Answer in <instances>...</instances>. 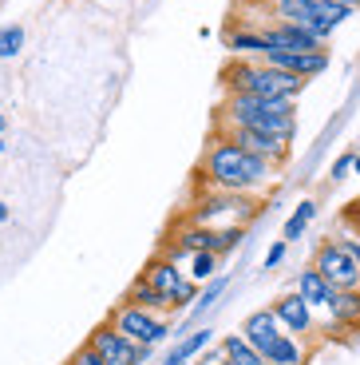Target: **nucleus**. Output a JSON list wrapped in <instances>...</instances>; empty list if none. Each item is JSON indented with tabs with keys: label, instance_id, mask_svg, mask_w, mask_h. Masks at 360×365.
I'll list each match as a JSON object with an SVG mask.
<instances>
[{
	"label": "nucleus",
	"instance_id": "nucleus-1",
	"mask_svg": "<svg viewBox=\"0 0 360 365\" xmlns=\"http://www.w3.org/2000/svg\"><path fill=\"white\" fill-rule=\"evenodd\" d=\"M198 182L206 191H230V195H265L277 182V167L270 159L253 155L245 147L230 143L226 135H214L202 151Z\"/></svg>",
	"mask_w": 360,
	"mask_h": 365
},
{
	"label": "nucleus",
	"instance_id": "nucleus-2",
	"mask_svg": "<svg viewBox=\"0 0 360 365\" xmlns=\"http://www.w3.org/2000/svg\"><path fill=\"white\" fill-rule=\"evenodd\" d=\"M214 123H218V131L222 128H253V131H270V135H281L293 143V135H297V103L293 100H261V96H245V91H226Z\"/></svg>",
	"mask_w": 360,
	"mask_h": 365
},
{
	"label": "nucleus",
	"instance_id": "nucleus-3",
	"mask_svg": "<svg viewBox=\"0 0 360 365\" xmlns=\"http://www.w3.org/2000/svg\"><path fill=\"white\" fill-rule=\"evenodd\" d=\"M222 83L226 91H245V96H261V100H293V103L309 88V80L261 64V60H230L222 68Z\"/></svg>",
	"mask_w": 360,
	"mask_h": 365
},
{
	"label": "nucleus",
	"instance_id": "nucleus-4",
	"mask_svg": "<svg viewBox=\"0 0 360 365\" xmlns=\"http://www.w3.org/2000/svg\"><path fill=\"white\" fill-rule=\"evenodd\" d=\"M238 334L265 357V365H309V357H313V341H301V338H293V334H285V329L277 326L270 306H265V310H253L250 318L242 322Z\"/></svg>",
	"mask_w": 360,
	"mask_h": 365
},
{
	"label": "nucleus",
	"instance_id": "nucleus-5",
	"mask_svg": "<svg viewBox=\"0 0 360 365\" xmlns=\"http://www.w3.org/2000/svg\"><path fill=\"white\" fill-rule=\"evenodd\" d=\"M258 215L253 195H230V191H202L182 215V222L194 227H245Z\"/></svg>",
	"mask_w": 360,
	"mask_h": 365
},
{
	"label": "nucleus",
	"instance_id": "nucleus-6",
	"mask_svg": "<svg viewBox=\"0 0 360 365\" xmlns=\"http://www.w3.org/2000/svg\"><path fill=\"white\" fill-rule=\"evenodd\" d=\"M143 278L171 302V314L174 310H190V306L198 302V294H202V286L182 270V262H174V258H166V255L151 258V262L143 266Z\"/></svg>",
	"mask_w": 360,
	"mask_h": 365
},
{
	"label": "nucleus",
	"instance_id": "nucleus-7",
	"mask_svg": "<svg viewBox=\"0 0 360 365\" xmlns=\"http://www.w3.org/2000/svg\"><path fill=\"white\" fill-rule=\"evenodd\" d=\"M107 322L131 338L135 346H147V349H159L162 341H171V322L154 310H143V306H131V302H119L115 310L107 314Z\"/></svg>",
	"mask_w": 360,
	"mask_h": 365
},
{
	"label": "nucleus",
	"instance_id": "nucleus-8",
	"mask_svg": "<svg viewBox=\"0 0 360 365\" xmlns=\"http://www.w3.org/2000/svg\"><path fill=\"white\" fill-rule=\"evenodd\" d=\"M313 270L321 274L333 290H360V266H356V258L344 250L341 238H324L321 247H317Z\"/></svg>",
	"mask_w": 360,
	"mask_h": 365
},
{
	"label": "nucleus",
	"instance_id": "nucleus-9",
	"mask_svg": "<svg viewBox=\"0 0 360 365\" xmlns=\"http://www.w3.org/2000/svg\"><path fill=\"white\" fill-rule=\"evenodd\" d=\"M88 346L95 349V354L103 357L107 365H151V354L154 349L147 346H135L131 338H123L111 322H103V326H95L88 334Z\"/></svg>",
	"mask_w": 360,
	"mask_h": 365
},
{
	"label": "nucleus",
	"instance_id": "nucleus-10",
	"mask_svg": "<svg viewBox=\"0 0 360 365\" xmlns=\"http://www.w3.org/2000/svg\"><path fill=\"white\" fill-rule=\"evenodd\" d=\"M270 310H273V318H277V326L285 329V334H293V338L313 341V346H317V314L309 310V302L301 298L297 290L281 294Z\"/></svg>",
	"mask_w": 360,
	"mask_h": 365
},
{
	"label": "nucleus",
	"instance_id": "nucleus-11",
	"mask_svg": "<svg viewBox=\"0 0 360 365\" xmlns=\"http://www.w3.org/2000/svg\"><path fill=\"white\" fill-rule=\"evenodd\" d=\"M317 334H329V338L360 334V290H337L329 314L317 318Z\"/></svg>",
	"mask_w": 360,
	"mask_h": 365
},
{
	"label": "nucleus",
	"instance_id": "nucleus-12",
	"mask_svg": "<svg viewBox=\"0 0 360 365\" xmlns=\"http://www.w3.org/2000/svg\"><path fill=\"white\" fill-rule=\"evenodd\" d=\"M218 135H226L230 143H238V147H245V151H253V155H261V159H270L273 167H285L289 163V139H281V135H270V131H253V128H222Z\"/></svg>",
	"mask_w": 360,
	"mask_h": 365
},
{
	"label": "nucleus",
	"instance_id": "nucleus-13",
	"mask_svg": "<svg viewBox=\"0 0 360 365\" xmlns=\"http://www.w3.org/2000/svg\"><path fill=\"white\" fill-rule=\"evenodd\" d=\"M270 12H273V20L309 28V32H313L317 40H324V44L333 36V28L321 20V0H270Z\"/></svg>",
	"mask_w": 360,
	"mask_h": 365
},
{
	"label": "nucleus",
	"instance_id": "nucleus-14",
	"mask_svg": "<svg viewBox=\"0 0 360 365\" xmlns=\"http://www.w3.org/2000/svg\"><path fill=\"white\" fill-rule=\"evenodd\" d=\"M265 44L277 48V52H329L324 40H317L309 28H297V24H285V20H273V24L261 28Z\"/></svg>",
	"mask_w": 360,
	"mask_h": 365
},
{
	"label": "nucleus",
	"instance_id": "nucleus-15",
	"mask_svg": "<svg viewBox=\"0 0 360 365\" xmlns=\"http://www.w3.org/2000/svg\"><path fill=\"white\" fill-rule=\"evenodd\" d=\"M261 64L293 72L301 80H317V76L329 72V52H277V48H270V52L261 56Z\"/></svg>",
	"mask_w": 360,
	"mask_h": 365
},
{
	"label": "nucleus",
	"instance_id": "nucleus-16",
	"mask_svg": "<svg viewBox=\"0 0 360 365\" xmlns=\"http://www.w3.org/2000/svg\"><path fill=\"white\" fill-rule=\"evenodd\" d=\"M297 294L309 302V310H313L317 318H321V314H329V306H333V298H337V290L324 282V278L313 270V266L297 274Z\"/></svg>",
	"mask_w": 360,
	"mask_h": 365
},
{
	"label": "nucleus",
	"instance_id": "nucleus-17",
	"mask_svg": "<svg viewBox=\"0 0 360 365\" xmlns=\"http://www.w3.org/2000/svg\"><path fill=\"white\" fill-rule=\"evenodd\" d=\"M226 48L234 60H261V56L270 52L265 36H261V28H234L230 36H226Z\"/></svg>",
	"mask_w": 360,
	"mask_h": 365
},
{
	"label": "nucleus",
	"instance_id": "nucleus-18",
	"mask_svg": "<svg viewBox=\"0 0 360 365\" xmlns=\"http://www.w3.org/2000/svg\"><path fill=\"white\" fill-rule=\"evenodd\" d=\"M123 302H131V306H143V310H154V314H162V318L171 314V302L162 298V294L154 290L151 282H147L143 274H139L135 282H131V290H127V298H123Z\"/></svg>",
	"mask_w": 360,
	"mask_h": 365
},
{
	"label": "nucleus",
	"instance_id": "nucleus-19",
	"mask_svg": "<svg viewBox=\"0 0 360 365\" xmlns=\"http://www.w3.org/2000/svg\"><path fill=\"white\" fill-rule=\"evenodd\" d=\"M218 349H222L226 365H265V357H261L242 334H226V338L218 341Z\"/></svg>",
	"mask_w": 360,
	"mask_h": 365
},
{
	"label": "nucleus",
	"instance_id": "nucleus-20",
	"mask_svg": "<svg viewBox=\"0 0 360 365\" xmlns=\"http://www.w3.org/2000/svg\"><path fill=\"white\" fill-rule=\"evenodd\" d=\"M317 219V202L313 199H301L297 207H293V215L285 219V227H281V238L285 242H297V238H305V230H309V222Z\"/></svg>",
	"mask_w": 360,
	"mask_h": 365
},
{
	"label": "nucleus",
	"instance_id": "nucleus-21",
	"mask_svg": "<svg viewBox=\"0 0 360 365\" xmlns=\"http://www.w3.org/2000/svg\"><path fill=\"white\" fill-rule=\"evenodd\" d=\"M218 262H222V258L210 255V250H194V255H190L186 262H182V270H186L198 286H206L210 278H218Z\"/></svg>",
	"mask_w": 360,
	"mask_h": 365
},
{
	"label": "nucleus",
	"instance_id": "nucleus-22",
	"mask_svg": "<svg viewBox=\"0 0 360 365\" xmlns=\"http://www.w3.org/2000/svg\"><path fill=\"white\" fill-rule=\"evenodd\" d=\"M226 286H230V274H218V278H210V282L202 286L198 302L190 306V322H194V318H202V314H206L210 306H214V302H218V298H222V294H226Z\"/></svg>",
	"mask_w": 360,
	"mask_h": 365
},
{
	"label": "nucleus",
	"instance_id": "nucleus-23",
	"mask_svg": "<svg viewBox=\"0 0 360 365\" xmlns=\"http://www.w3.org/2000/svg\"><path fill=\"white\" fill-rule=\"evenodd\" d=\"M28 44V32L24 24H4L0 28V60H16Z\"/></svg>",
	"mask_w": 360,
	"mask_h": 365
},
{
	"label": "nucleus",
	"instance_id": "nucleus-24",
	"mask_svg": "<svg viewBox=\"0 0 360 365\" xmlns=\"http://www.w3.org/2000/svg\"><path fill=\"white\" fill-rule=\"evenodd\" d=\"M285 255H289V242H285V238H277V242L265 250V262H261V266H265V270H277V266L285 262Z\"/></svg>",
	"mask_w": 360,
	"mask_h": 365
},
{
	"label": "nucleus",
	"instance_id": "nucleus-25",
	"mask_svg": "<svg viewBox=\"0 0 360 365\" xmlns=\"http://www.w3.org/2000/svg\"><path fill=\"white\" fill-rule=\"evenodd\" d=\"M352 163H356V151H344V155L333 163V171H329V179H333V182L349 179V175H352Z\"/></svg>",
	"mask_w": 360,
	"mask_h": 365
},
{
	"label": "nucleus",
	"instance_id": "nucleus-26",
	"mask_svg": "<svg viewBox=\"0 0 360 365\" xmlns=\"http://www.w3.org/2000/svg\"><path fill=\"white\" fill-rule=\"evenodd\" d=\"M68 365H107V361H103V357H100V354H95V349H91V346H88V341H83V346H80V349H75V354H72V357H68Z\"/></svg>",
	"mask_w": 360,
	"mask_h": 365
},
{
	"label": "nucleus",
	"instance_id": "nucleus-27",
	"mask_svg": "<svg viewBox=\"0 0 360 365\" xmlns=\"http://www.w3.org/2000/svg\"><path fill=\"white\" fill-rule=\"evenodd\" d=\"M190 365H226V357H222V349H218V346H206Z\"/></svg>",
	"mask_w": 360,
	"mask_h": 365
},
{
	"label": "nucleus",
	"instance_id": "nucleus-28",
	"mask_svg": "<svg viewBox=\"0 0 360 365\" xmlns=\"http://www.w3.org/2000/svg\"><path fill=\"white\" fill-rule=\"evenodd\" d=\"M341 242H344V250H349V255L356 258V266H360V235H356V230H344Z\"/></svg>",
	"mask_w": 360,
	"mask_h": 365
},
{
	"label": "nucleus",
	"instance_id": "nucleus-29",
	"mask_svg": "<svg viewBox=\"0 0 360 365\" xmlns=\"http://www.w3.org/2000/svg\"><path fill=\"white\" fill-rule=\"evenodd\" d=\"M344 222H349V227H352V230H356V235H360V202H352V207L344 210Z\"/></svg>",
	"mask_w": 360,
	"mask_h": 365
},
{
	"label": "nucleus",
	"instance_id": "nucleus-30",
	"mask_svg": "<svg viewBox=\"0 0 360 365\" xmlns=\"http://www.w3.org/2000/svg\"><path fill=\"white\" fill-rule=\"evenodd\" d=\"M9 135V115H4V111H0V139Z\"/></svg>",
	"mask_w": 360,
	"mask_h": 365
},
{
	"label": "nucleus",
	"instance_id": "nucleus-31",
	"mask_svg": "<svg viewBox=\"0 0 360 365\" xmlns=\"http://www.w3.org/2000/svg\"><path fill=\"white\" fill-rule=\"evenodd\" d=\"M9 215H12V210L4 207V199H0V222H9Z\"/></svg>",
	"mask_w": 360,
	"mask_h": 365
},
{
	"label": "nucleus",
	"instance_id": "nucleus-32",
	"mask_svg": "<svg viewBox=\"0 0 360 365\" xmlns=\"http://www.w3.org/2000/svg\"><path fill=\"white\" fill-rule=\"evenodd\" d=\"M341 4H344V9H352V12L360 9V0H341Z\"/></svg>",
	"mask_w": 360,
	"mask_h": 365
},
{
	"label": "nucleus",
	"instance_id": "nucleus-33",
	"mask_svg": "<svg viewBox=\"0 0 360 365\" xmlns=\"http://www.w3.org/2000/svg\"><path fill=\"white\" fill-rule=\"evenodd\" d=\"M352 175H360V151H356V163H352Z\"/></svg>",
	"mask_w": 360,
	"mask_h": 365
},
{
	"label": "nucleus",
	"instance_id": "nucleus-34",
	"mask_svg": "<svg viewBox=\"0 0 360 365\" xmlns=\"http://www.w3.org/2000/svg\"><path fill=\"white\" fill-rule=\"evenodd\" d=\"M4 151H9V143H4V139H0V155H4Z\"/></svg>",
	"mask_w": 360,
	"mask_h": 365
}]
</instances>
